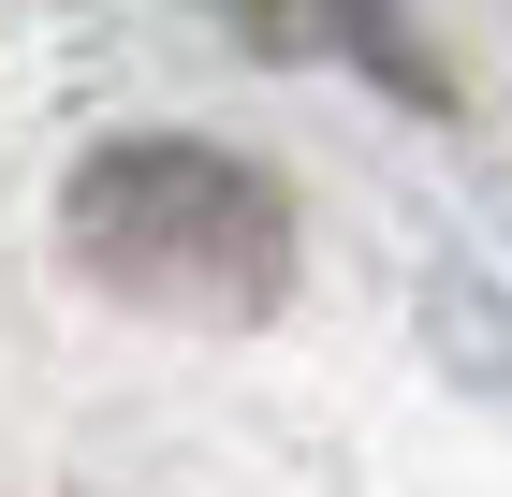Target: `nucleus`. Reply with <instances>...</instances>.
<instances>
[{
	"label": "nucleus",
	"instance_id": "1",
	"mask_svg": "<svg viewBox=\"0 0 512 497\" xmlns=\"http://www.w3.org/2000/svg\"><path fill=\"white\" fill-rule=\"evenodd\" d=\"M59 249L88 293L161 307V322H278L293 307V205L264 161L191 147V132H132L88 147L59 191Z\"/></svg>",
	"mask_w": 512,
	"mask_h": 497
}]
</instances>
